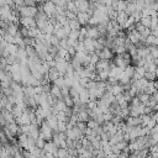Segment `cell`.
Returning <instances> with one entry per match:
<instances>
[{
    "label": "cell",
    "instance_id": "24",
    "mask_svg": "<svg viewBox=\"0 0 158 158\" xmlns=\"http://www.w3.org/2000/svg\"><path fill=\"white\" fill-rule=\"evenodd\" d=\"M112 51H114V53H116L117 56H121V54H123V53L127 52V48H126V46H115V47L112 48Z\"/></svg>",
    "mask_w": 158,
    "mask_h": 158
},
{
    "label": "cell",
    "instance_id": "10",
    "mask_svg": "<svg viewBox=\"0 0 158 158\" xmlns=\"http://www.w3.org/2000/svg\"><path fill=\"white\" fill-rule=\"evenodd\" d=\"M112 53H114L112 49L105 47L102 51H100V52L98 53V56H99L100 59H102V60H110V59H112Z\"/></svg>",
    "mask_w": 158,
    "mask_h": 158
},
{
    "label": "cell",
    "instance_id": "9",
    "mask_svg": "<svg viewBox=\"0 0 158 158\" xmlns=\"http://www.w3.org/2000/svg\"><path fill=\"white\" fill-rule=\"evenodd\" d=\"M111 64H112V62H110V60H102V59H100L99 63L95 65L96 67V73H99L101 70H110L111 69Z\"/></svg>",
    "mask_w": 158,
    "mask_h": 158
},
{
    "label": "cell",
    "instance_id": "14",
    "mask_svg": "<svg viewBox=\"0 0 158 158\" xmlns=\"http://www.w3.org/2000/svg\"><path fill=\"white\" fill-rule=\"evenodd\" d=\"M1 116L6 120L7 123H9V122H14V121L16 120V117H15L14 114H12V111H9V110H6V109H1Z\"/></svg>",
    "mask_w": 158,
    "mask_h": 158
},
{
    "label": "cell",
    "instance_id": "52",
    "mask_svg": "<svg viewBox=\"0 0 158 158\" xmlns=\"http://www.w3.org/2000/svg\"><path fill=\"white\" fill-rule=\"evenodd\" d=\"M65 1H67V0H65Z\"/></svg>",
    "mask_w": 158,
    "mask_h": 158
},
{
    "label": "cell",
    "instance_id": "51",
    "mask_svg": "<svg viewBox=\"0 0 158 158\" xmlns=\"http://www.w3.org/2000/svg\"><path fill=\"white\" fill-rule=\"evenodd\" d=\"M79 158H84V157H81V156H79Z\"/></svg>",
    "mask_w": 158,
    "mask_h": 158
},
{
    "label": "cell",
    "instance_id": "4",
    "mask_svg": "<svg viewBox=\"0 0 158 158\" xmlns=\"http://www.w3.org/2000/svg\"><path fill=\"white\" fill-rule=\"evenodd\" d=\"M20 23L22 27H26V28L37 27V22L35 17H20Z\"/></svg>",
    "mask_w": 158,
    "mask_h": 158
},
{
    "label": "cell",
    "instance_id": "8",
    "mask_svg": "<svg viewBox=\"0 0 158 158\" xmlns=\"http://www.w3.org/2000/svg\"><path fill=\"white\" fill-rule=\"evenodd\" d=\"M114 63H115V65L117 67V68H120V69H122V70H125L131 63H128L126 59H123L121 56H117V57H115L114 58Z\"/></svg>",
    "mask_w": 158,
    "mask_h": 158
},
{
    "label": "cell",
    "instance_id": "3",
    "mask_svg": "<svg viewBox=\"0 0 158 158\" xmlns=\"http://www.w3.org/2000/svg\"><path fill=\"white\" fill-rule=\"evenodd\" d=\"M41 6H42V10L44 11V14L51 19V17H54V14H56V5L49 0V1H47V2H44V4H41Z\"/></svg>",
    "mask_w": 158,
    "mask_h": 158
},
{
    "label": "cell",
    "instance_id": "41",
    "mask_svg": "<svg viewBox=\"0 0 158 158\" xmlns=\"http://www.w3.org/2000/svg\"><path fill=\"white\" fill-rule=\"evenodd\" d=\"M77 126H78L81 131H84V132H85V130L88 128V122H78V123H77Z\"/></svg>",
    "mask_w": 158,
    "mask_h": 158
},
{
    "label": "cell",
    "instance_id": "30",
    "mask_svg": "<svg viewBox=\"0 0 158 158\" xmlns=\"http://www.w3.org/2000/svg\"><path fill=\"white\" fill-rule=\"evenodd\" d=\"M53 84L57 85V86H59V88H63V86H65V78L64 77H59L58 79L54 80Z\"/></svg>",
    "mask_w": 158,
    "mask_h": 158
},
{
    "label": "cell",
    "instance_id": "42",
    "mask_svg": "<svg viewBox=\"0 0 158 158\" xmlns=\"http://www.w3.org/2000/svg\"><path fill=\"white\" fill-rule=\"evenodd\" d=\"M14 2H15V5H16V7H21V6H25V2H23V0H14Z\"/></svg>",
    "mask_w": 158,
    "mask_h": 158
},
{
    "label": "cell",
    "instance_id": "47",
    "mask_svg": "<svg viewBox=\"0 0 158 158\" xmlns=\"http://www.w3.org/2000/svg\"><path fill=\"white\" fill-rule=\"evenodd\" d=\"M68 158H79V156H73V154H69Z\"/></svg>",
    "mask_w": 158,
    "mask_h": 158
},
{
    "label": "cell",
    "instance_id": "37",
    "mask_svg": "<svg viewBox=\"0 0 158 158\" xmlns=\"http://www.w3.org/2000/svg\"><path fill=\"white\" fill-rule=\"evenodd\" d=\"M58 132H65L67 131V122L63 121H58Z\"/></svg>",
    "mask_w": 158,
    "mask_h": 158
},
{
    "label": "cell",
    "instance_id": "18",
    "mask_svg": "<svg viewBox=\"0 0 158 158\" xmlns=\"http://www.w3.org/2000/svg\"><path fill=\"white\" fill-rule=\"evenodd\" d=\"M23 94H25V96H28V98L36 96L35 86H23Z\"/></svg>",
    "mask_w": 158,
    "mask_h": 158
},
{
    "label": "cell",
    "instance_id": "7",
    "mask_svg": "<svg viewBox=\"0 0 158 158\" xmlns=\"http://www.w3.org/2000/svg\"><path fill=\"white\" fill-rule=\"evenodd\" d=\"M88 28V38H91V40H98L100 37V32H99V28L98 26H86Z\"/></svg>",
    "mask_w": 158,
    "mask_h": 158
},
{
    "label": "cell",
    "instance_id": "15",
    "mask_svg": "<svg viewBox=\"0 0 158 158\" xmlns=\"http://www.w3.org/2000/svg\"><path fill=\"white\" fill-rule=\"evenodd\" d=\"M80 101L83 102V104H89L90 101H91V99H90V93H89V90L86 89V88H84L81 91H80Z\"/></svg>",
    "mask_w": 158,
    "mask_h": 158
},
{
    "label": "cell",
    "instance_id": "28",
    "mask_svg": "<svg viewBox=\"0 0 158 158\" xmlns=\"http://www.w3.org/2000/svg\"><path fill=\"white\" fill-rule=\"evenodd\" d=\"M139 22H141L144 27L151 28V25H152V17H151V16H148V17H142Z\"/></svg>",
    "mask_w": 158,
    "mask_h": 158
},
{
    "label": "cell",
    "instance_id": "48",
    "mask_svg": "<svg viewBox=\"0 0 158 158\" xmlns=\"http://www.w3.org/2000/svg\"><path fill=\"white\" fill-rule=\"evenodd\" d=\"M36 4H42V0H33Z\"/></svg>",
    "mask_w": 158,
    "mask_h": 158
},
{
    "label": "cell",
    "instance_id": "26",
    "mask_svg": "<svg viewBox=\"0 0 158 158\" xmlns=\"http://www.w3.org/2000/svg\"><path fill=\"white\" fill-rule=\"evenodd\" d=\"M127 1L126 0H120L117 2V12H122V11H126V7H127Z\"/></svg>",
    "mask_w": 158,
    "mask_h": 158
},
{
    "label": "cell",
    "instance_id": "45",
    "mask_svg": "<svg viewBox=\"0 0 158 158\" xmlns=\"http://www.w3.org/2000/svg\"><path fill=\"white\" fill-rule=\"evenodd\" d=\"M152 118L156 120V122L158 123V111H154V112L152 114Z\"/></svg>",
    "mask_w": 158,
    "mask_h": 158
},
{
    "label": "cell",
    "instance_id": "13",
    "mask_svg": "<svg viewBox=\"0 0 158 158\" xmlns=\"http://www.w3.org/2000/svg\"><path fill=\"white\" fill-rule=\"evenodd\" d=\"M46 121H47V123L52 127V130H53L54 132L58 130V118H57L56 115H51V116H48V117L46 118Z\"/></svg>",
    "mask_w": 158,
    "mask_h": 158
},
{
    "label": "cell",
    "instance_id": "46",
    "mask_svg": "<svg viewBox=\"0 0 158 158\" xmlns=\"http://www.w3.org/2000/svg\"><path fill=\"white\" fill-rule=\"evenodd\" d=\"M151 151H157V152H158V143H157L154 147H152V149H151Z\"/></svg>",
    "mask_w": 158,
    "mask_h": 158
},
{
    "label": "cell",
    "instance_id": "38",
    "mask_svg": "<svg viewBox=\"0 0 158 158\" xmlns=\"http://www.w3.org/2000/svg\"><path fill=\"white\" fill-rule=\"evenodd\" d=\"M77 14H78V12L69 11V10H67V11H65V16H67V19H68V20H75V19H77Z\"/></svg>",
    "mask_w": 158,
    "mask_h": 158
},
{
    "label": "cell",
    "instance_id": "17",
    "mask_svg": "<svg viewBox=\"0 0 158 158\" xmlns=\"http://www.w3.org/2000/svg\"><path fill=\"white\" fill-rule=\"evenodd\" d=\"M70 64H72V67H73V69H74V72H80L81 69H83V64L75 58V57H73L72 59H70Z\"/></svg>",
    "mask_w": 158,
    "mask_h": 158
},
{
    "label": "cell",
    "instance_id": "6",
    "mask_svg": "<svg viewBox=\"0 0 158 158\" xmlns=\"http://www.w3.org/2000/svg\"><path fill=\"white\" fill-rule=\"evenodd\" d=\"M59 77H64V75L56 67H51L49 70H48V79H49V81L51 83H54V80L58 79Z\"/></svg>",
    "mask_w": 158,
    "mask_h": 158
},
{
    "label": "cell",
    "instance_id": "35",
    "mask_svg": "<svg viewBox=\"0 0 158 158\" xmlns=\"http://www.w3.org/2000/svg\"><path fill=\"white\" fill-rule=\"evenodd\" d=\"M135 69H136L135 67H132V65H128V67H127V68H126L123 72H125V73H126V74H127V75H128V77L132 79V78H133V74H135Z\"/></svg>",
    "mask_w": 158,
    "mask_h": 158
},
{
    "label": "cell",
    "instance_id": "19",
    "mask_svg": "<svg viewBox=\"0 0 158 158\" xmlns=\"http://www.w3.org/2000/svg\"><path fill=\"white\" fill-rule=\"evenodd\" d=\"M53 107L56 109V111H57V112H60V111H64V110H65V107H68V106L65 105V102H64L63 100H57Z\"/></svg>",
    "mask_w": 158,
    "mask_h": 158
},
{
    "label": "cell",
    "instance_id": "32",
    "mask_svg": "<svg viewBox=\"0 0 158 158\" xmlns=\"http://www.w3.org/2000/svg\"><path fill=\"white\" fill-rule=\"evenodd\" d=\"M63 101L65 102V105H67L68 107H73V106H74V101H73V98H72L70 95L63 98Z\"/></svg>",
    "mask_w": 158,
    "mask_h": 158
},
{
    "label": "cell",
    "instance_id": "49",
    "mask_svg": "<svg viewBox=\"0 0 158 158\" xmlns=\"http://www.w3.org/2000/svg\"><path fill=\"white\" fill-rule=\"evenodd\" d=\"M147 158H154V157H153V156H152V154H149V156H148V157H147Z\"/></svg>",
    "mask_w": 158,
    "mask_h": 158
},
{
    "label": "cell",
    "instance_id": "31",
    "mask_svg": "<svg viewBox=\"0 0 158 158\" xmlns=\"http://www.w3.org/2000/svg\"><path fill=\"white\" fill-rule=\"evenodd\" d=\"M46 142H47V141H46V139H44V138H43V137L40 135V137L36 139V146H37L38 148H44Z\"/></svg>",
    "mask_w": 158,
    "mask_h": 158
},
{
    "label": "cell",
    "instance_id": "33",
    "mask_svg": "<svg viewBox=\"0 0 158 158\" xmlns=\"http://www.w3.org/2000/svg\"><path fill=\"white\" fill-rule=\"evenodd\" d=\"M149 47V51H151V56L154 58V59H158V47H154V46H148Z\"/></svg>",
    "mask_w": 158,
    "mask_h": 158
},
{
    "label": "cell",
    "instance_id": "44",
    "mask_svg": "<svg viewBox=\"0 0 158 158\" xmlns=\"http://www.w3.org/2000/svg\"><path fill=\"white\" fill-rule=\"evenodd\" d=\"M152 7H153V10L158 11V0H154V1H153V4H152Z\"/></svg>",
    "mask_w": 158,
    "mask_h": 158
},
{
    "label": "cell",
    "instance_id": "21",
    "mask_svg": "<svg viewBox=\"0 0 158 158\" xmlns=\"http://www.w3.org/2000/svg\"><path fill=\"white\" fill-rule=\"evenodd\" d=\"M69 27H70V30H72V31H73V30H74V31H79L83 26H81V25H80V22L75 19V20H69Z\"/></svg>",
    "mask_w": 158,
    "mask_h": 158
},
{
    "label": "cell",
    "instance_id": "16",
    "mask_svg": "<svg viewBox=\"0 0 158 158\" xmlns=\"http://www.w3.org/2000/svg\"><path fill=\"white\" fill-rule=\"evenodd\" d=\"M128 17H130V16H128V15H127L125 11H122V12H118V14H117L116 21H117V23H118V25L122 27V26L126 23V21L128 20Z\"/></svg>",
    "mask_w": 158,
    "mask_h": 158
},
{
    "label": "cell",
    "instance_id": "29",
    "mask_svg": "<svg viewBox=\"0 0 158 158\" xmlns=\"http://www.w3.org/2000/svg\"><path fill=\"white\" fill-rule=\"evenodd\" d=\"M144 79H147L148 81H154L157 79V74L153 72H146L144 74Z\"/></svg>",
    "mask_w": 158,
    "mask_h": 158
},
{
    "label": "cell",
    "instance_id": "39",
    "mask_svg": "<svg viewBox=\"0 0 158 158\" xmlns=\"http://www.w3.org/2000/svg\"><path fill=\"white\" fill-rule=\"evenodd\" d=\"M79 37H80V32L79 31H70V33H69V37L68 38H72V40H79Z\"/></svg>",
    "mask_w": 158,
    "mask_h": 158
},
{
    "label": "cell",
    "instance_id": "5",
    "mask_svg": "<svg viewBox=\"0 0 158 158\" xmlns=\"http://www.w3.org/2000/svg\"><path fill=\"white\" fill-rule=\"evenodd\" d=\"M90 17L91 16L88 12H80V11H78V14H77V20L80 22L81 26H88L89 25V21H90Z\"/></svg>",
    "mask_w": 158,
    "mask_h": 158
},
{
    "label": "cell",
    "instance_id": "2",
    "mask_svg": "<svg viewBox=\"0 0 158 158\" xmlns=\"http://www.w3.org/2000/svg\"><path fill=\"white\" fill-rule=\"evenodd\" d=\"M53 135H54V132H53L52 127H51V126L47 123V121L44 120V122L41 125V136H42L46 141H52Z\"/></svg>",
    "mask_w": 158,
    "mask_h": 158
},
{
    "label": "cell",
    "instance_id": "27",
    "mask_svg": "<svg viewBox=\"0 0 158 158\" xmlns=\"http://www.w3.org/2000/svg\"><path fill=\"white\" fill-rule=\"evenodd\" d=\"M88 127H89V128H91V130H94V131H98L101 126H100L95 120H93V118H91V120H89V121H88Z\"/></svg>",
    "mask_w": 158,
    "mask_h": 158
},
{
    "label": "cell",
    "instance_id": "23",
    "mask_svg": "<svg viewBox=\"0 0 158 158\" xmlns=\"http://www.w3.org/2000/svg\"><path fill=\"white\" fill-rule=\"evenodd\" d=\"M137 98H138L139 101H141L142 104H144V105H148V102H149V100H151V95H148V94H146V93L138 94Z\"/></svg>",
    "mask_w": 158,
    "mask_h": 158
},
{
    "label": "cell",
    "instance_id": "40",
    "mask_svg": "<svg viewBox=\"0 0 158 158\" xmlns=\"http://www.w3.org/2000/svg\"><path fill=\"white\" fill-rule=\"evenodd\" d=\"M51 42H52V44H53V46H57V47H58V46H59L60 40H59L56 35H52V36H51Z\"/></svg>",
    "mask_w": 158,
    "mask_h": 158
},
{
    "label": "cell",
    "instance_id": "43",
    "mask_svg": "<svg viewBox=\"0 0 158 158\" xmlns=\"http://www.w3.org/2000/svg\"><path fill=\"white\" fill-rule=\"evenodd\" d=\"M151 99L153 100V101H156V102H158V91H156L153 95H151Z\"/></svg>",
    "mask_w": 158,
    "mask_h": 158
},
{
    "label": "cell",
    "instance_id": "34",
    "mask_svg": "<svg viewBox=\"0 0 158 158\" xmlns=\"http://www.w3.org/2000/svg\"><path fill=\"white\" fill-rule=\"evenodd\" d=\"M2 38L7 42V43H14L15 42V36H12V35H10V33H5V35H2Z\"/></svg>",
    "mask_w": 158,
    "mask_h": 158
},
{
    "label": "cell",
    "instance_id": "36",
    "mask_svg": "<svg viewBox=\"0 0 158 158\" xmlns=\"http://www.w3.org/2000/svg\"><path fill=\"white\" fill-rule=\"evenodd\" d=\"M99 60H100V57H99L96 53H91V57H90V64L96 65V64L99 63Z\"/></svg>",
    "mask_w": 158,
    "mask_h": 158
},
{
    "label": "cell",
    "instance_id": "12",
    "mask_svg": "<svg viewBox=\"0 0 158 158\" xmlns=\"http://www.w3.org/2000/svg\"><path fill=\"white\" fill-rule=\"evenodd\" d=\"M126 125L130 126V127H137V126H141V125H142L141 116H139V117H132V116H128V117L126 118Z\"/></svg>",
    "mask_w": 158,
    "mask_h": 158
},
{
    "label": "cell",
    "instance_id": "22",
    "mask_svg": "<svg viewBox=\"0 0 158 158\" xmlns=\"http://www.w3.org/2000/svg\"><path fill=\"white\" fill-rule=\"evenodd\" d=\"M56 157L57 158H68L69 157V151L68 148H59L56 153Z\"/></svg>",
    "mask_w": 158,
    "mask_h": 158
},
{
    "label": "cell",
    "instance_id": "50",
    "mask_svg": "<svg viewBox=\"0 0 158 158\" xmlns=\"http://www.w3.org/2000/svg\"><path fill=\"white\" fill-rule=\"evenodd\" d=\"M111 1H112V2H114V1H118V0H111Z\"/></svg>",
    "mask_w": 158,
    "mask_h": 158
},
{
    "label": "cell",
    "instance_id": "11",
    "mask_svg": "<svg viewBox=\"0 0 158 158\" xmlns=\"http://www.w3.org/2000/svg\"><path fill=\"white\" fill-rule=\"evenodd\" d=\"M43 149H44L46 153H51V154H54V156H56V153H57V151H58L59 148L57 147V144H56L53 141H47Z\"/></svg>",
    "mask_w": 158,
    "mask_h": 158
},
{
    "label": "cell",
    "instance_id": "25",
    "mask_svg": "<svg viewBox=\"0 0 158 158\" xmlns=\"http://www.w3.org/2000/svg\"><path fill=\"white\" fill-rule=\"evenodd\" d=\"M6 51H7L9 54H16L17 51H19V47L15 43H9L7 47H6Z\"/></svg>",
    "mask_w": 158,
    "mask_h": 158
},
{
    "label": "cell",
    "instance_id": "20",
    "mask_svg": "<svg viewBox=\"0 0 158 158\" xmlns=\"http://www.w3.org/2000/svg\"><path fill=\"white\" fill-rule=\"evenodd\" d=\"M89 120H91V117H90V115L86 111L79 112V115H78V122H88Z\"/></svg>",
    "mask_w": 158,
    "mask_h": 158
},
{
    "label": "cell",
    "instance_id": "1",
    "mask_svg": "<svg viewBox=\"0 0 158 158\" xmlns=\"http://www.w3.org/2000/svg\"><path fill=\"white\" fill-rule=\"evenodd\" d=\"M20 12V17H36L38 14V7L37 6H21L17 7Z\"/></svg>",
    "mask_w": 158,
    "mask_h": 158
}]
</instances>
